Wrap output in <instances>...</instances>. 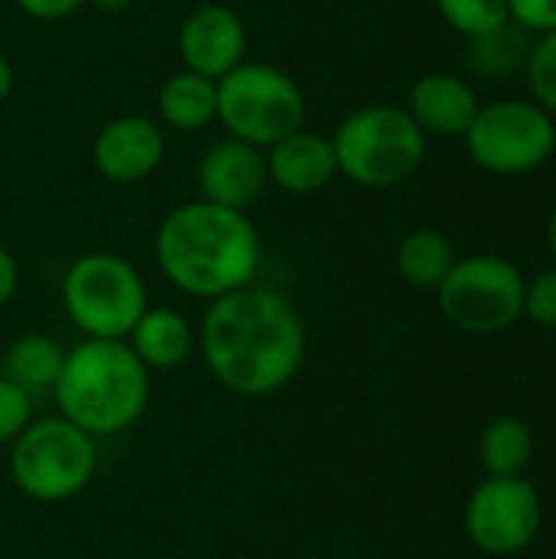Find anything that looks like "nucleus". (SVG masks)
I'll return each instance as SVG.
<instances>
[{
    "label": "nucleus",
    "mask_w": 556,
    "mask_h": 559,
    "mask_svg": "<svg viewBox=\"0 0 556 559\" xmlns=\"http://www.w3.org/2000/svg\"><path fill=\"white\" fill-rule=\"evenodd\" d=\"M456 259V246L439 229H413L397 246V272L413 288H439Z\"/></svg>",
    "instance_id": "6ab92c4d"
},
{
    "label": "nucleus",
    "mask_w": 556,
    "mask_h": 559,
    "mask_svg": "<svg viewBox=\"0 0 556 559\" xmlns=\"http://www.w3.org/2000/svg\"><path fill=\"white\" fill-rule=\"evenodd\" d=\"M197 354L220 386L242 400H265L282 393L305 367V318L282 292L246 285L206 301L197 324Z\"/></svg>",
    "instance_id": "f257e3e1"
},
{
    "label": "nucleus",
    "mask_w": 556,
    "mask_h": 559,
    "mask_svg": "<svg viewBox=\"0 0 556 559\" xmlns=\"http://www.w3.org/2000/svg\"><path fill=\"white\" fill-rule=\"evenodd\" d=\"M26 16H33V20H43V23H49V20H62V16H72L75 10H82L88 0H13Z\"/></svg>",
    "instance_id": "bb28decb"
},
{
    "label": "nucleus",
    "mask_w": 556,
    "mask_h": 559,
    "mask_svg": "<svg viewBox=\"0 0 556 559\" xmlns=\"http://www.w3.org/2000/svg\"><path fill=\"white\" fill-rule=\"evenodd\" d=\"M95 10H102V13H121V10H128L131 7V0H88Z\"/></svg>",
    "instance_id": "c756f323"
},
{
    "label": "nucleus",
    "mask_w": 556,
    "mask_h": 559,
    "mask_svg": "<svg viewBox=\"0 0 556 559\" xmlns=\"http://www.w3.org/2000/svg\"><path fill=\"white\" fill-rule=\"evenodd\" d=\"M544 524V504L531 481L485 478L465 504V534L488 557H514L534 544Z\"/></svg>",
    "instance_id": "9d476101"
},
{
    "label": "nucleus",
    "mask_w": 556,
    "mask_h": 559,
    "mask_svg": "<svg viewBox=\"0 0 556 559\" xmlns=\"http://www.w3.org/2000/svg\"><path fill=\"white\" fill-rule=\"evenodd\" d=\"M16 288H20V262L13 259L7 246H0V308L10 305Z\"/></svg>",
    "instance_id": "cd10ccee"
},
{
    "label": "nucleus",
    "mask_w": 556,
    "mask_h": 559,
    "mask_svg": "<svg viewBox=\"0 0 556 559\" xmlns=\"http://www.w3.org/2000/svg\"><path fill=\"white\" fill-rule=\"evenodd\" d=\"M164 128L147 115H118L92 141V164L108 183L128 187L147 180L164 164Z\"/></svg>",
    "instance_id": "f8f14e48"
},
{
    "label": "nucleus",
    "mask_w": 556,
    "mask_h": 559,
    "mask_svg": "<svg viewBox=\"0 0 556 559\" xmlns=\"http://www.w3.org/2000/svg\"><path fill=\"white\" fill-rule=\"evenodd\" d=\"M125 344L134 350V357L151 373L154 370H161V373L177 370L197 354V324L177 308L147 305V311L138 318V324L131 328Z\"/></svg>",
    "instance_id": "dca6fc26"
},
{
    "label": "nucleus",
    "mask_w": 556,
    "mask_h": 559,
    "mask_svg": "<svg viewBox=\"0 0 556 559\" xmlns=\"http://www.w3.org/2000/svg\"><path fill=\"white\" fill-rule=\"evenodd\" d=\"M66 360V347L49 337V334H20L16 341H10V347L3 350V373L13 386H20L29 396L39 393H52L59 370Z\"/></svg>",
    "instance_id": "a211bd4d"
},
{
    "label": "nucleus",
    "mask_w": 556,
    "mask_h": 559,
    "mask_svg": "<svg viewBox=\"0 0 556 559\" xmlns=\"http://www.w3.org/2000/svg\"><path fill=\"white\" fill-rule=\"evenodd\" d=\"M338 174L364 190H390L416 177L429 138L400 105H364L344 115L331 134Z\"/></svg>",
    "instance_id": "20e7f679"
},
{
    "label": "nucleus",
    "mask_w": 556,
    "mask_h": 559,
    "mask_svg": "<svg viewBox=\"0 0 556 559\" xmlns=\"http://www.w3.org/2000/svg\"><path fill=\"white\" fill-rule=\"evenodd\" d=\"M462 141L485 174L524 177L554 157L556 118L534 98H498L478 108Z\"/></svg>",
    "instance_id": "6e6552de"
},
{
    "label": "nucleus",
    "mask_w": 556,
    "mask_h": 559,
    "mask_svg": "<svg viewBox=\"0 0 556 559\" xmlns=\"http://www.w3.org/2000/svg\"><path fill=\"white\" fill-rule=\"evenodd\" d=\"M216 121V82L197 72H174L157 88V124L197 134Z\"/></svg>",
    "instance_id": "f3484780"
},
{
    "label": "nucleus",
    "mask_w": 556,
    "mask_h": 559,
    "mask_svg": "<svg viewBox=\"0 0 556 559\" xmlns=\"http://www.w3.org/2000/svg\"><path fill=\"white\" fill-rule=\"evenodd\" d=\"M216 121L229 138L265 151L305 128V92L285 69L246 59L216 82Z\"/></svg>",
    "instance_id": "0eeeda50"
},
{
    "label": "nucleus",
    "mask_w": 556,
    "mask_h": 559,
    "mask_svg": "<svg viewBox=\"0 0 556 559\" xmlns=\"http://www.w3.org/2000/svg\"><path fill=\"white\" fill-rule=\"evenodd\" d=\"M524 318L541 328H556V265L524 282Z\"/></svg>",
    "instance_id": "393cba45"
},
{
    "label": "nucleus",
    "mask_w": 556,
    "mask_h": 559,
    "mask_svg": "<svg viewBox=\"0 0 556 559\" xmlns=\"http://www.w3.org/2000/svg\"><path fill=\"white\" fill-rule=\"evenodd\" d=\"M524 275L501 255L456 259L436 288L442 318L462 334H501L524 318Z\"/></svg>",
    "instance_id": "1a4fd4ad"
},
{
    "label": "nucleus",
    "mask_w": 556,
    "mask_h": 559,
    "mask_svg": "<svg viewBox=\"0 0 556 559\" xmlns=\"http://www.w3.org/2000/svg\"><path fill=\"white\" fill-rule=\"evenodd\" d=\"M531 39L521 26L508 23L488 36H478V39H469V66L485 75V79H505L511 75L514 69H524V59H528V49H531Z\"/></svg>",
    "instance_id": "412c9836"
},
{
    "label": "nucleus",
    "mask_w": 556,
    "mask_h": 559,
    "mask_svg": "<svg viewBox=\"0 0 556 559\" xmlns=\"http://www.w3.org/2000/svg\"><path fill=\"white\" fill-rule=\"evenodd\" d=\"M13 488L36 504H66L79 498L98 472V439L69 419H33L7 455Z\"/></svg>",
    "instance_id": "39448f33"
},
{
    "label": "nucleus",
    "mask_w": 556,
    "mask_h": 559,
    "mask_svg": "<svg viewBox=\"0 0 556 559\" xmlns=\"http://www.w3.org/2000/svg\"><path fill=\"white\" fill-rule=\"evenodd\" d=\"M478 459L488 478H521L534 459V432L518 416H498L482 429Z\"/></svg>",
    "instance_id": "aec40b11"
},
{
    "label": "nucleus",
    "mask_w": 556,
    "mask_h": 559,
    "mask_svg": "<svg viewBox=\"0 0 556 559\" xmlns=\"http://www.w3.org/2000/svg\"><path fill=\"white\" fill-rule=\"evenodd\" d=\"M154 262L177 292L216 301L256 285L262 269V239L249 213L190 200L157 223Z\"/></svg>",
    "instance_id": "f03ea898"
},
{
    "label": "nucleus",
    "mask_w": 556,
    "mask_h": 559,
    "mask_svg": "<svg viewBox=\"0 0 556 559\" xmlns=\"http://www.w3.org/2000/svg\"><path fill=\"white\" fill-rule=\"evenodd\" d=\"M249 33L242 16L226 3H200L177 29V56L187 72L220 82L239 62H246Z\"/></svg>",
    "instance_id": "9b49d317"
},
{
    "label": "nucleus",
    "mask_w": 556,
    "mask_h": 559,
    "mask_svg": "<svg viewBox=\"0 0 556 559\" xmlns=\"http://www.w3.org/2000/svg\"><path fill=\"white\" fill-rule=\"evenodd\" d=\"M33 423V396L0 377V449L13 445L16 436Z\"/></svg>",
    "instance_id": "b1692460"
},
{
    "label": "nucleus",
    "mask_w": 556,
    "mask_h": 559,
    "mask_svg": "<svg viewBox=\"0 0 556 559\" xmlns=\"http://www.w3.org/2000/svg\"><path fill=\"white\" fill-rule=\"evenodd\" d=\"M524 79H528L531 98L556 118V29L531 39L528 59H524Z\"/></svg>",
    "instance_id": "5701e85b"
},
{
    "label": "nucleus",
    "mask_w": 556,
    "mask_h": 559,
    "mask_svg": "<svg viewBox=\"0 0 556 559\" xmlns=\"http://www.w3.org/2000/svg\"><path fill=\"white\" fill-rule=\"evenodd\" d=\"M403 108L410 111V118L419 124L426 138H465L482 102L472 82H465L462 75L426 72L413 82Z\"/></svg>",
    "instance_id": "2eb2a0df"
},
{
    "label": "nucleus",
    "mask_w": 556,
    "mask_h": 559,
    "mask_svg": "<svg viewBox=\"0 0 556 559\" xmlns=\"http://www.w3.org/2000/svg\"><path fill=\"white\" fill-rule=\"evenodd\" d=\"M547 239H551V252H554L556 262V206L551 210V219H547Z\"/></svg>",
    "instance_id": "7c9ffc66"
},
{
    "label": "nucleus",
    "mask_w": 556,
    "mask_h": 559,
    "mask_svg": "<svg viewBox=\"0 0 556 559\" xmlns=\"http://www.w3.org/2000/svg\"><path fill=\"white\" fill-rule=\"evenodd\" d=\"M269 187L265 174V151L252 147L236 138L213 141L200 164H197V190L200 200L229 206V210H249Z\"/></svg>",
    "instance_id": "ddd939ff"
},
{
    "label": "nucleus",
    "mask_w": 556,
    "mask_h": 559,
    "mask_svg": "<svg viewBox=\"0 0 556 559\" xmlns=\"http://www.w3.org/2000/svg\"><path fill=\"white\" fill-rule=\"evenodd\" d=\"M511 23L528 36H541L556 29V0H508Z\"/></svg>",
    "instance_id": "a878e982"
},
{
    "label": "nucleus",
    "mask_w": 556,
    "mask_h": 559,
    "mask_svg": "<svg viewBox=\"0 0 556 559\" xmlns=\"http://www.w3.org/2000/svg\"><path fill=\"white\" fill-rule=\"evenodd\" d=\"M436 10L446 20V26L465 39L488 36L511 23L508 0H436Z\"/></svg>",
    "instance_id": "4be33fe9"
},
{
    "label": "nucleus",
    "mask_w": 556,
    "mask_h": 559,
    "mask_svg": "<svg viewBox=\"0 0 556 559\" xmlns=\"http://www.w3.org/2000/svg\"><path fill=\"white\" fill-rule=\"evenodd\" d=\"M62 311L82 337L125 341L147 311V285L118 252H85L69 262L59 285Z\"/></svg>",
    "instance_id": "423d86ee"
},
{
    "label": "nucleus",
    "mask_w": 556,
    "mask_h": 559,
    "mask_svg": "<svg viewBox=\"0 0 556 559\" xmlns=\"http://www.w3.org/2000/svg\"><path fill=\"white\" fill-rule=\"evenodd\" d=\"M265 174L272 187L292 197H311L328 190L341 177L331 134H318L308 128L285 134L282 141L265 147Z\"/></svg>",
    "instance_id": "4468645a"
},
{
    "label": "nucleus",
    "mask_w": 556,
    "mask_h": 559,
    "mask_svg": "<svg viewBox=\"0 0 556 559\" xmlns=\"http://www.w3.org/2000/svg\"><path fill=\"white\" fill-rule=\"evenodd\" d=\"M52 400L72 426L92 439H111L134 429L147 413L151 370L125 341L82 337L66 347Z\"/></svg>",
    "instance_id": "7ed1b4c3"
},
{
    "label": "nucleus",
    "mask_w": 556,
    "mask_h": 559,
    "mask_svg": "<svg viewBox=\"0 0 556 559\" xmlns=\"http://www.w3.org/2000/svg\"><path fill=\"white\" fill-rule=\"evenodd\" d=\"M13 82H16V75H13V62L0 52V105L10 98V92H13Z\"/></svg>",
    "instance_id": "c85d7f7f"
}]
</instances>
